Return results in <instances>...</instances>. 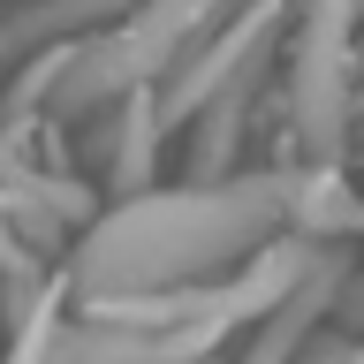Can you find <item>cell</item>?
Returning a JSON list of instances; mask_svg holds the SVG:
<instances>
[{"instance_id":"cell-7","label":"cell","mask_w":364,"mask_h":364,"mask_svg":"<svg viewBox=\"0 0 364 364\" xmlns=\"http://www.w3.org/2000/svg\"><path fill=\"white\" fill-rule=\"evenodd\" d=\"M349 364H364V357H349Z\"/></svg>"},{"instance_id":"cell-5","label":"cell","mask_w":364,"mask_h":364,"mask_svg":"<svg viewBox=\"0 0 364 364\" xmlns=\"http://www.w3.org/2000/svg\"><path fill=\"white\" fill-rule=\"evenodd\" d=\"M129 8H144V0H38V8H23V16L0 31V53H8V61H16V53H38L46 38L84 31V23H122Z\"/></svg>"},{"instance_id":"cell-3","label":"cell","mask_w":364,"mask_h":364,"mask_svg":"<svg viewBox=\"0 0 364 364\" xmlns=\"http://www.w3.org/2000/svg\"><path fill=\"white\" fill-rule=\"evenodd\" d=\"M349 31L357 0H311V16L296 31V122L318 167L341 159V122H349Z\"/></svg>"},{"instance_id":"cell-6","label":"cell","mask_w":364,"mask_h":364,"mask_svg":"<svg viewBox=\"0 0 364 364\" xmlns=\"http://www.w3.org/2000/svg\"><path fill=\"white\" fill-rule=\"evenodd\" d=\"M53 349H61V326H53V296H38V304L23 311V326H16V349H8V364H53Z\"/></svg>"},{"instance_id":"cell-2","label":"cell","mask_w":364,"mask_h":364,"mask_svg":"<svg viewBox=\"0 0 364 364\" xmlns=\"http://www.w3.org/2000/svg\"><path fill=\"white\" fill-rule=\"evenodd\" d=\"M220 0H144L114 23L99 46H61V53H38L31 76L0 91V122H31V114H84L99 99H122V91L167 76L182 46L213 23Z\"/></svg>"},{"instance_id":"cell-4","label":"cell","mask_w":364,"mask_h":364,"mask_svg":"<svg viewBox=\"0 0 364 364\" xmlns=\"http://www.w3.org/2000/svg\"><path fill=\"white\" fill-rule=\"evenodd\" d=\"M159 129H167V114H159V91H122L114 99V114L99 122V136H91V152H99V175H107L114 198H136L144 190V175H152L159 159Z\"/></svg>"},{"instance_id":"cell-1","label":"cell","mask_w":364,"mask_h":364,"mask_svg":"<svg viewBox=\"0 0 364 364\" xmlns=\"http://www.w3.org/2000/svg\"><path fill=\"white\" fill-rule=\"evenodd\" d=\"M326 190V167L311 175H250V182H198V190H159L129 198L122 213L84 235L76 250V289L84 296H129V289H175L182 273L220 266L228 250L266 243L281 220L311 213Z\"/></svg>"}]
</instances>
